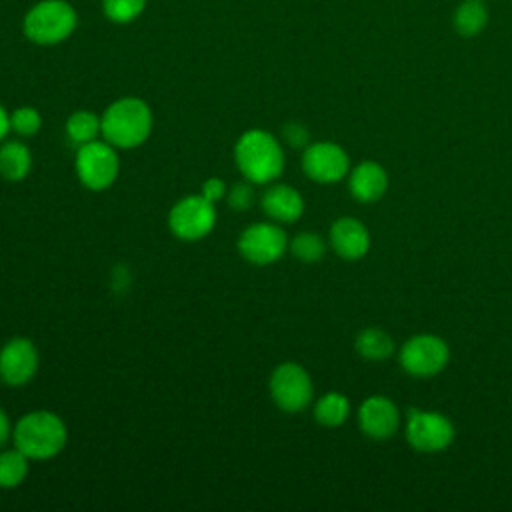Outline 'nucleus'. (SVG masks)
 I'll return each mask as SVG.
<instances>
[{
	"label": "nucleus",
	"mask_w": 512,
	"mask_h": 512,
	"mask_svg": "<svg viewBox=\"0 0 512 512\" xmlns=\"http://www.w3.org/2000/svg\"><path fill=\"white\" fill-rule=\"evenodd\" d=\"M304 174L320 184L340 182L350 172V158L336 142H312L302 152Z\"/></svg>",
	"instance_id": "nucleus-11"
},
{
	"label": "nucleus",
	"mask_w": 512,
	"mask_h": 512,
	"mask_svg": "<svg viewBox=\"0 0 512 512\" xmlns=\"http://www.w3.org/2000/svg\"><path fill=\"white\" fill-rule=\"evenodd\" d=\"M486 24H488V8L484 0H462L454 8L452 26L460 36L464 38L478 36L486 28Z\"/></svg>",
	"instance_id": "nucleus-18"
},
{
	"label": "nucleus",
	"mask_w": 512,
	"mask_h": 512,
	"mask_svg": "<svg viewBox=\"0 0 512 512\" xmlns=\"http://www.w3.org/2000/svg\"><path fill=\"white\" fill-rule=\"evenodd\" d=\"M12 440L30 460H48L62 452L68 440V430L58 414L50 410H34L16 422Z\"/></svg>",
	"instance_id": "nucleus-3"
},
{
	"label": "nucleus",
	"mask_w": 512,
	"mask_h": 512,
	"mask_svg": "<svg viewBox=\"0 0 512 512\" xmlns=\"http://www.w3.org/2000/svg\"><path fill=\"white\" fill-rule=\"evenodd\" d=\"M12 432H14V428H12V424H10V418H8V414L0 408V448L6 446V442L12 438Z\"/></svg>",
	"instance_id": "nucleus-29"
},
{
	"label": "nucleus",
	"mask_w": 512,
	"mask_h": 512,
	"mask_svg": "<svg viewBox=\"0 0 512 512\" xmlns=\"http://www.w3.org/2000/svg\"><path fill=\"white\" fill-rule=\"evenodd\" d=\"M330 246L342 260H360L370 250V232L358 218L342 216L330 226Z\"/></svg>",
	"instance_id": "nucleus-14"
},
{
	"label": "nucleus",
	"mask_w": 512,
	"mask_h": 512,
	"mask_svg": "<svg viewBox=\"0 0 512 512\" xmlns=\"http://www.w3.org/2000/svg\"><path fill=\"white\" fill-rule=\"evenodd\" d=\"M216 224V208L202 194L178 200L168 214L170 232L186 242H194L212 232Z\"/></svg>",
	"instance_id": "nucleus-9"
},
{
	"label": "nucleus",
	"mask_w": 512,
	"mask_h": 512,
	"mask_svg": "<svg viewBox=\"0 0 512 512\" xmlns=\"http://www.w3.org/2000/svg\"><path fill=\"white\" fill-rule=\"evenodd\" d=\"M30 168H32V154L22 142L8 140L0 144V176L4 180L20 182L28 176Z\"/></svg>",
	"instance_id": "nucleus-17"
},
{
	"label": "nucleus",
	"mask_w": 512,
	"mask_h": 512,
	"mask_svg": "<svg viewBox=\"0 0 512 512\" xmlns=\"http://www.w3.org/2000/svg\"><path fill=\"white\" fill-rule=\"evenodd\" d=\"M226 192H228V188H226V182L222 180V178H208L204 184H202V196L208 200V202H212V204H216L218 200H222V198H226Z\"/></svg>",
	"instance_id": "nucleus-28"
},
{
	"label": "nucleus",
	"mask_w": 512,
	"mask_h": 512,
	"mask_svg": "<svg viewBox=\"0 0 512 512\" xmlns=\"http://www.w3.org/2000/svg\"><path fill=\"white\" fill-rule=\"evenodd\" d=\"M28 456L16 446L0 452V488H16L28 476Z\"/></svg>",
	"instance_id": "nucleus-22"
},
{
	"label": "nucleus",
	"mask_w": 512,
	"mask_h": 512,
	"mask_svg": "<svg viewBox=\"0 0 512 512\" xmlns=\"http://www.w3.org/2000/svg\"><path fill=\"white\" fill-rule=\"evenodd\" d=\"M10 114L6 112V108L0 104V142L6 138V134L10 132Z\"/></svg>",
	"instance_id": "nucleus-30"
},
{
	"label": "nucleus",
	"mask_w": 512,
	"mask_h": 512,
	"mask_svg": "<svg viewBox=\"0 0 512 512\" xmlns=\"http://www.w3.org/2000/svg\"><path fill=\"white\" fill-rule=\"evenodd\" d=\"M398 360L404 372L410 376L430 378L446 368L450 360V348L436 334H416L402 344Z\"/></svg>",
	"instance_id": "nucleus-6"
},
{
	"label": "nucleus",
	"mask_w": 512,
	"mask_h": 512,
	"mask_svg": "<svg viewBox=\"0 0 512 512\" xmlns=\"http://www.w3.org/2000/svg\"><path fill=\"white\" fill-rule=\"evenodd\" d=\"M350 416V400L342 392H326L314 404V420L326 428L342 426Z\"/></svg>",
	"instance_id": "nucleus-19"
},
{
	"label": "nucleus",
	"mask_w": 512,
	"mask_h": 512,
	"mask_svg": "<svg viewBox=\"0 0 512 512\" xmlns=\"http://www.w3.org/2000/svg\"><path fill=\"white\" fill-rule=\"evenodd\" d=\"M288 250L286 232L274 222H254L238 238V252L244 260L266 266L284 256Z\"/></svg>",
	"instance_id": "nucleus-10"
},
{
	"label": "nucleus",
	"mask_w": 512,
	"mask_h": 512,
	"mask_svg": "<svg viewBox=\"0 0 512 512\" xmlns=\"http://www.w3.org/2000/svg\"><path fill=\"white\" fill-rule=\"evenodd\" d=\"M356 352L372 362L378 360H386L394 354V340L388 332L380 330V328H364L358 336H356Z\"/></svg>",
	"instance_id": "nucleus-20"
},
{
	"label": "nucleus",
	"mask_w": 512,
	"mask_h": 512,
	"mask_svg": "<svg viewBox=\"0 0 512 512\" xmlns=\"http://www.w3.org/2000/svg\"><path fill=\"white\" fill-rule=\"evenodd\" d=\"M288 250L300 262L312 264V262L322 260V256L326 252V244H324L322 236L316 232H300L292 240H288Z\"/></svg>",
	"instance_id": "nucleus-23"
},
{
	"label": "nucleus",
	"mask_w": 512,
	"mask_h": 512,
	"mask_svg": "<svg viewBox=\"0 0 512 512\" xmlns=\"http://www.w3.org/2000/svg\"><path fill=\"white\" fill-rule=\"evenodd\" d=\"M226 202H228V206H230L232 210H236V212H242V210L250 208L252 202H254V190H252V186L246 184V182L234 184V186L226 192Z\"/></svg>",
	"instance_id": "nucleus-26"
},
{
	"label": "nucleus",
	"mask_w": 512,
	"mask_h": 512,
	"mask_svg": "<svg viewBox=\"0 0 512 512\" xmlns=\"http://www.w3.org/2000/svg\"><path fill=\"white\" fill-rule=\"evenodd\" d=\"M348 188L358 202H376L388 190V172L378 162L364 160L348 172Z\"/></svg>",
	"instance_id": "nucleus-15"
},
{
	"label": "nucleus",
	"mask_w": 512,
	"mask_h": 512,
	"mask_svg": "<svg viewBox=\"0 0 512 512\" xmlns=\"http://www.w3.org/2000/svg\"><path fill=\"white\" fill-rule=\"evenodd\" d=\"M38 370V350L32 340L18 336L0 350V380L6 386L28 384Z\"/></svg>",
	"instance_id": "nucleus-12"
},
{
	"label": "nucleus",
	"mask_w": 512,
	"mask_h": 512,
	"mask_svg": "<svg viewBox=\"0 0 512 512\" xmlns=\"http://www.w3.org/2000/svg\"><path fill=\"white\" fill-rule=\"evenodd\" d=\"M42 126V116L34 106H18L10 112V128L18 136H34Z\"/></svg>",
	"instance_id": "nucleus-25"
},
{
	"label": "nucleus",
	"mask_w": 512,
	"mask_h": 512,
	"mask_svg": "<svg viewBox=\"0 0 512 512\" xmlns=\"http://www.w3.org/2000/svg\"><path fill=\"white\" fill-rule=\"evenodd\" d=\"M148 0H102L104 16L114 24H130L142 16Z\"/></svg>",
	"instance_id": "nucleus-24"
},
{
	"label": "nucleus",
	"mask_w": 512,
	"mask_h": 512,
	"mask_svg": "<svg viewBox=\"0 0 512 512\" xmlns=\"http://www.w3.org/2000/svg\"><path fill=\"white\" fill-rule=\"evenodd\" d=\"M360 430L374 440H388L400 428V410L386 396H368L358 408Z\"/></svg>",
	"instance_id": "nucleus-13"
},
{
	"label": "nucleus",
	"mask_w": 512,
	"mask_h": 512,
	"mask_svg": "<svg viewBox=\"0 0 512 512\" xmlns=\"http://www.w3.org/2000/svg\"><path fill=\"white\" fill-rule=\"evenodd\" d=\"M102 136L114 148L130 150L144 144L152 132V110L136 96H124L114 100L104 114Z\"/></svg>",
	"instance_id": "nucleus-2"
},
{
	"label": "nucleus",
	"mask_w": 512,
	"mask_h": 512,
	"mask_svg": "<svg viewBox=\"0 0 512 512\" xmlns=\"http://www.w3.org/2000/svg\"><path fill=\"white\" fill-rule=\"evenodd\" d=\"M118 148H114L110 142L92 140L82 146H78L76 152V174L80 182L94 192L110 188L120 170L118 160Z\"/></svg>",
	"instance_id": "nucleus-5"
},
{
	"label": "nucleus",
	"mask_w": 512,
	"mask_h": 512,
	"mask_svg": "<svg viewBox=\"0 0 512 512\" xmlns=\"http://www.w3.org/2000/svg\"><path fill=\"white\" fill-rule=\"evenodd\" d=\"M234 160L242 176L252 184L274 182L284 172V150L266 130H246L234 144Z\"/></svg>",
	"instance_id": "nucleus-1"
},
{
	"label": "nucleus",
	"mask_w": 512,
	"mask_h": 512,
	"mask_svg": "<svg viewBox=\"0 0 512 512\" xmlns=\"http://www.w3.org/2000/svg\"><path fill=\"white\" fill-rule=\"evenodd\" d=\"M270 396L284 412L304 410L314 396L312 378L304 366L296 362H282L270 374Z\"/></svg>",
	"instance_id": "nucleus-8"
},
{
	"label": "nucleus",
	"mask_w": 512,
	"mask_h": 512,
	"mask_svg": "<svg viewBox=\"0 0 512 512\" xmlns=\"http://www.w3.org/2000/svg\"><path fill=\"white\" fill-rule=\"evenodd\" d=\"M102 134V120L90 110H76L66 120V136L76 146H82L86 142L96 140V136Z\"/></svg>",
	"instance_id": "nucleus-21"
},
{
	"label": "nucleus",
	"mask_w": 512,
	"mask_h": 512,
	"mask_svg": "<svg viewBox=\"0 0 512 512\" xmlns=\"http://www.w3.org/2000/svg\"><path fill=\"white\" fill-rule=\"evenodd\" d=\"M260 206L266 216L274 222H296L304 214V198L302 194L288 184L270 186L260 200Z\"/></svg>",
	"instance_id": "nucleus-16"
},
{
	"label": "nucleus",
	"mask_w": 512,
	"mask_h": 512,
	"mask_svg": "<svg viewBox=\"0 0 512 512\" xmlns=\"http://www.w3.org/2000/svg\"><path fill=\"white\" fill-rule=\"evenodd\" d=\"M406 442L418 452H442L454 440V424L436 410H410L404 426Z\"/></svg>",
	"instance_id": "nucleus-7"
},
{
	"label": "nucleus",
	"mask_w": 512,
	"mask_h": 512,
	"mask_svg": "<svg viewBox=\"0 0 512 512\" xmlns=\"http://www.w3.org/2000/svg\"><path fill=\"white\" fill-rule=\"evenodd\" d=\"M282 140L292 148H306L310 144V134L304 124L288 122L282 128Z\"/></svg>",
	"instance_id": "nucleus-27"
},
{
	"label": "nucleus",
	"mask_w": 512,
	"mask_h": 512,
	"mask_svg": "<svg viewBox=\"0 0 512 512\" xmlns=\"http://www.w3.org/2000/svg\"><path fill=\"white\" fill-rule=\"evenodd\" d=\"M78 26V12L68 0H38L24 18L22 32L36 46H56L68 40Z\"/></svg>",
	"instance_id": "nucleus-4"
}]
</instances>
